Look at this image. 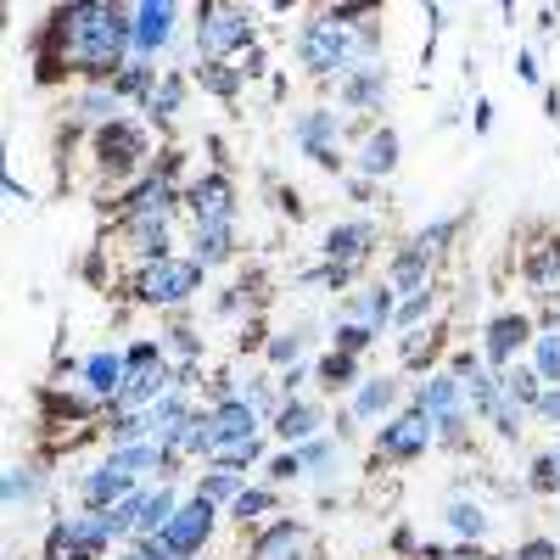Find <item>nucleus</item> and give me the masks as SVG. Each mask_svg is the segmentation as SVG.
<instances>
[{"mask_svg":"<svg viewBox=\"0 0 560 560\" xmlns=\"http://www.w3.org/2000/svg\"><path fill=\"white\" fill-rule=\"evenodd\" d=\"M336 342H342V353H353V348H364V342H370V331H364V325H342V331H336Z\"/></svg>","mask_w":560,"mask_h":560,"instance_id":"nucleus-38","label":"nucleus"},{"mask_svg":"<svg viewBox=\"0 0 560 560\" xmlns=\"http://www.w3.org/2000/svg\"><path fill=\"white\" fill-rule=\"evenodd\" d=\"M538 370H544L549 381H560V336H544V342H538Z\"/></svg>","mask_w":560,"mask_h":560,"instance_id":"nucleus-30","label":"nucleus"},{"mask_svg":"<svg viewBox=\"0 0 560 560\" xmlns=\"http://www.w3.org/2000/svg\"><path fill=\"white\" fill-rule=\"evenodd\" d=\"M208 527H213V499H202V493H196V504H185L180 516L163 527V538L180 549V555H191V549L208 538Z\"/></svg>","mask_w":560,"mask_h":560,"instance_id":"nucleus-7","label":"nucleus"},{"mask_svg":"<svg viewBox=\"0 0 560 560\" xmlns=\"http://www.w3.org/2000/svg\"><path fill=\"white\" fill-rule=\"evenodd\" d=\"M297 348H303V342H297V336H292V342H275V348H269V353H275V359L286 364V359H297Z\"/></svg>","mask_w":560,"mask_h":560,"instance_id":"nucleus-42","label":"nucleus"},{"mask_svg":"<svg viewBox=\"0 0 560 560\" xmlns=\"http://www.w3.org/2000/svg\"><path fill=\"white\" fill-rule=\"evenodd\" d=\"M152 460H157L152 448H124V454H112V471H124V476H135V471H140V465H152Z\"/></svg>","mask_w":560,"mask_h":560,"instance_id":"nucleus-31","label":"nucleus"},{"mask_svg":"<svg viewBox=\"0 0 560 560\" xmlns=\"http://www.w3.org/2000/svg\"><path fill=\"white\" fill-rule=\"evenodd\" d=\"M168 23H174V6L168 0H157V6H140V23H135V40L152 51V45L168 40Z\"/></svg>","mask_w":560,"mask_h":560,"instance_id":"nucleus-14","label":"nucleus"},{"mask_svg":"<svg viewBox=\"0 0 560 560\" xmlns=\"http://www.w3.org/2000/svg\"><path fill=\"white\" fill-rule=\"evenodd\" d=\"M521 342H527V320L504 314V320H493V331H488V359H510Z\"/></svg>","mask_w":560,"mask_h":560,"instance_id":"nucleus-15","label":"nucleus"},{"mask_svg":"<svg viewBox=\"0 0 560 560\" xmlns=\"http://www.w3.org/2000/svg\"><path fill=\"white\" fill-rule=\"evenodd\" d=\"M191 208H196V224H230V185L202 180L191 191Z\"/></svg>","mask_w":560,"mask_h":560,"instance_id":"nucleus-12","label":"nucleus"},{"mask_svg":"<svg viewBox=\"0 0 560 560\" xmlns=\"http://www.w3.org/2000/svg\"><path fill=\"white\" fill-rule=\"evenodd\" d=\"M224 493H236V476H230V471L208 476V488H202V499H224Z\"/></svg>","mask_w":560,"mask_h":560,"instance_id":"nucleus-39","label":"nucleus"},{"mask_svg":"<svg viewBox=\"0 0 560 560\" xmlns=\"http://www.w3.org/2000/svg\"><path fill=\"white\" fill-rule=\"evenodd\" d=\"M314 426H320V415H314L308 404H286V409H280V426H275V432L280 437H308Z\"/></svg>","mask_w":560,"mask_h":560,"instance_id":"nucleus-22","label":"nucleus"},{"mask_svg":"<svg viewBox=\"0 0 560 560\" xmlns=\"http://www.w3.org/2000/svg\"><path fill=\"white\" fill-rule=\"evenodd\" d=\"M297 51H303V68L331 73V68H342V56H348V34H342L336 17H325V23H308V34H303Z\"/></svg>","mask_w":560,"mask_h":560,"instance_id":"nucleus-4","label":"nucleus"},{"mask_svg":"<svg viewBox=\"0 0 560 560\" xmlns=\"http://www.w3.org/2000/svg\"><path fill=\"white\" fill-rule=\"evenodd\" d=\"M331 258H342V264H353V258H364V252L376 247V224H342V230H331Z\"/></svg>","mask_w":560,"mask_h":560,"instance_id":"nucleus-13","label":"nucleus"},{"mask_svg":"<svg viewBox=\"0 0 560 560\" xmlns=\"http://www.w3.org/2000/svg\"><path fill=\"white\" fill-rule=\"evenodd\" d=\"M381 90H387V73H381V68H364V73H353V79H348V101H353V107L376 101Z\"/></svg>","mask_w":560,"mask_h":560,"instance_id":"nucleus-23","label":"nucleus"},{"mask_svg":"<svg viewBox=\"0 0 560 560\" xmlns=\"http://www.w3.org/2000/svg\"><path fill=\"white\" fill-rule=\"evenodd\" d=\"M297 140H303L320 163H336V112H308L303 124H297Z\"/></svg>","mask_w":560,"mask_h":560,"instance_id":"nucleus-10","label":"nucleus"},{"mask_svg":"<svg viewBox=\"0 0 560 560\" xmlns=\"http://www.w3.org/2000/svg\"><path fill=\"white\" fill-rule=\"evenodd\" d=\"M196 286H202V264H174V258H163L152 275L140 280V297H146V303H180Z\"/></svg>","mask_w":560,"mask_h":560,"instance_id":"nucleus-3","label":"nucleus"},{"mask_svg":"<svg viewBox=\"0 0 560 560\" xmlns=\"http://www.w3.org/2000/svg\"><path fill=\"white\" fill-rule=\"evenodd\" d=\"M448 521H454V532H482V510H476V504H454V510H448Z\"/></svg>","mask_w":560,"mask_h":560,"instance_id":"nucleus-32","label":"nucleus"},{"mask_svg":"<svg viewBox=\"0 0 560 560\" xmlns=\"http://www.w3.org/2000/svg\"><path fill=\"white\" fill-rule=\"evenodd\" d=\"M348 376H353V359H348V353H331V359L320 364V381H325V387H342Z\"/></svg>","mask_w":560,"mask_h":560,"instance_id":"nucleus-29","label":"nucleus"},{"mask_svg":"<svg viewBox=\"0 0 560 560\" xmlns=\"http://www.w3.org/2000/svg\"><path fill=\"white\" fill-rule=\"evenodd\" d=\"M168 521H174V493L168 488H157L152 499H140V521H135L140 532H157V527H168Z\"/></svg>","mask_w":560,"mask_h":560,"instance_id":"nucleus-19","label":"nucleus"},{"mask_svg":"<svg viewBox=\"0 0 560 560\" xmlns=\"http://www.w3.org/2000/svg\"><path fill=\"white\" fill-rule=\"evenodd\" d=\"M23 493H34V476L12 471V476H6V499H23Z\"/></svg>","mask_w":560,"mask_h":560,"instance_id":"nucleus-40","label":"nucleus"},{"mask_svg":"<svg viewBox=\"0 0 560 560\" xmlns=\"http://www.w3.org/2000/svg\"><path fill=\"white\" fill-rule=\"evenodd\" d=\"M202 84H208V90H219V96H230V90H236V73H219V68H202Z\"/></svg>","mask_w":560,"mask_h":560,"instance_id":"nucleus-37","label":"nucleus"},{"mask_svg":"<svg viewBox=\"0 0 560 560\" xmlns=\"http://www.w3.org/2000/svg\"><path fill=\"white\" fill-rule=\"evenodd\" d=\"M560 269V247H544L538 258H532V280H549Z\"/></svg>","mask_w":560,"mask_h":560,"instance_id":"nucleus-35","label":"nucleus"},{"mask_svg":"<svg viewBox=\"0 0 560 560\" xmlns=\"http://www.w3.org/2000/svg\"><path fill=\"white\" fill-rule=\"evenodd\" d=\"M516 560H555V544H527Z\"/></svg>","mask_w":560,"mask_h":560,"instance_id":"nucleus-41","label":"nucleus"},{"mask_svg":"<svg viewBox=\"0 0 560 560\" xmlns=\"http://www.w3.org/2000/svg\"><path fill=\"white\" fill-rule=\"evenodd\" d=\"M247 12H236V6H208L202 12V23H196V45H202V56H224L236 51V45H247Z\"/></svg>","mask_w":560,"mask_h":560,"instance_id":"nucleus-2","label":"nucleus"},{"mask_svg":"<svg viewBox=\"0 0 560 560\" xmlns=\"http://www.w3.org/2000/svg\"><path fill=\"white\" fill-rule=\"evenodd\" d=\"M219 460L224 465H247V460H258V443H224Z\"/></svg>","mask_w":560,"mask_h":560,"instance_id":"nucleus-34","label":"nucleus"},{"mask_svg":"<svg viewBox=\"0 0 560 560\" xmlns=\"http://www.w3.org/2000/svg\"><path fill=\"white\" fill-rule=\"evenodd\" d=\"M353 314H359V325L370 331V325H381L392 314V297L387 292H370V297H359V303H353Z\"/></svg>","mask_w":560,"mask_h":560,"instance_id":"nucleus-26","label":"nucleus"},{"mask_svg":"<svg viewBox=\"0 0 560 560\" xmlns=\"http://www.w3.org/2000/svg\"><path fill=\"white\" fill-rule=\"evenodd\" d=\"M174 107H180V79H163V90H152V112H163V118H168Z\"/></svg>","mask_w":560,"mask_h":560,"instance_id":"nucleus-33","label":"nucleus"},{"mask_svg":"<svg viewBox=\"0 0 560 560\" xmlns=\"http://www.w3.org/2000/svg\"><path fill=\"white\" fill-rule=\"evenodd\" d=\"M420 415L432 420V426H443L448 437L460 432V376L426 381V392H420Z\"/></svg>","mask_w":560,"mask_h":560,"instance_id":"nucleus-6","label":"nucleus"},{"mask_svg":"<svg viewBox=\"0 0 560 560\" xmlns=\"http://www.w3.org/2000/svg\"><path fill=\"white\" fill-rule=\"evenodd\" d=\"M269 493H236V516H258V510H269Z\"/></svg>","mask_w":560,"mask_h":560,"instance_id":"nucleus-36","label":"nucleus"},{"mask_svg":"<svg viewBox=\"0 0 560 560\" xmlns=\"http://www.w3.org/2000/svg\"><path fill=\"white\" fill-rule=\"evenodd\" d=\"M230 252V224H196V264H219Z\"/></svg>","mask_w":560,"mask_h":560,"instance_id":"nucleus-17","label":"nucleus"},{"mask_svg":"<svg viewBox=\"0 0 560 560\" xmlns=\"http://www.w3.org/2000/svg\"><path fill=\"white\" fill-rule=\"evenodd\" d=\"M387 404H392V381H370V387L353 398V409H359V415H376V409H387Z\"/></svg>","mask_w":560,"mask_h":560,"instance_id":"nucleus-27","label":"nucleus"},{"mask_svg":"<svg viewBox=\"0 0 560 560\" xmlns=\"http://www.w3.org/2000/svg\"><path fill=\"white\" fill-rule=\"evenodd\" d=\"M432 443V420L426 415H404V420H392V426H381V454H420V448Z\"/></svg>","mask_w":560,"mask_h":560,"instance_id":"nucleus-8","label":"nucleus"},{"mask_svg":"<svg viewBox=\"0 0 560 560\" xmlns=\"http://www.w3.org/2000/svg\"><path fill=\"white\" fill-rule=\"evenodd\" d=\"M129 560H152V555H129Z\"/></svg>","mask_w":560,"mask_h":560,"instance_id":"nucleus-44","label":"nucleus"},{"mask_svg":"<svg viewBox=\"0 0 560 560\" xmlns=\"http://www.w3.org/2000/svg\"><path fill=\"white\" fill-rule=\"evenodd\" d=\"M297 549H303V532H297V527H275L264 544H258V560H292Z\"/></svg>","mask_w":560,"mask_h":560,"instance_id":"nucleus-20","label":"nucleus"},{"mask_svg":"<svg viewBox=\"0 0 560 560\" xmlns=\"http://www.w3.org/2000/svg\"><path fill=\"white\" fill-rule=\"evenodd\" d=\"M163 381H168V370H163V359H157V348H152V342H140V348L129 353L124 404H146V398H157V392H163Z\"/></svg>","mask_w":560,"mask_h":560,"instance_id":"nucleus-5","label":"nucleus"},{"mask_svg":"<svg viewBox=\"0 0 560 560\" xmlns=\"http://www.w3.org/2000/svg\"><path fill=\"white\" fill-rule=\"evenodd\" d=\"M140 152H146V140H140V129H129V124H112L107 135H101V163L107 168H129Z\"/></svg>","mask_w":560,"mask_h":560,"instance_id":"nucleus-11","label":"nucleus"},{"mask_svg":"<svg viewBox=\"0 0 560 560\" xmlns=\"http://www.w3.org/2000/svg\"><path fill=\"white\" fill-rule=\"evenodd\" d=\"M538 409H544L549 420H560V392H544V398H538Z\"/></svg>","mask_w":560,"mask_h":560,"instance_id":"nucleus-43","label":"nucleus"},{"mask_svg":"<svg viewBox=\"0 0 560 560\" xmlns=\"http://www.w3.org/2000/svg\"><path fill=\"white\" fill-rule=\"evenodd\" d=\"M420 269H426V258H420V252L409 247L404 258H398V269H392V286H415V280H420Z\"/></svg>","mask_w":560,"mask_h":560,"instance_id":"nucleus-28","label":"nucleus"},{"mask_svg":"<svg viewBox=\"0 0 560 560\" xmlns=\"http://www.w3.org/2000/svg\"><path fill=\"white\" fill-rule=\"evenodd\" d=\"M62 28H68L73 51H79V62H84L90 73L118 68L124 40H129L124 12H112V6H79V12H62Z\"/></svg>","mask_w":560,"mask_h":560,"instance_id":"nucleus-1","label":"nucleus"},{"mask_svg":"<svg viewBox=\"0 0 560 560\" xmlns=\"http://www.w3.org/2000/svg\"><path fill=\"white\" fill-rule=\"evenodd\" d=\"M208 432H213V454L224 443H252V404H219L208 415Z\"/></svg>","mask_w":560,"mask_h":560,"instance_id":"nucleus-9","label":"nucleus"},{"mask_svg":"<svg viewBox=\"0 0 560 560\" xmlns=\"http://www.w3.org/2000/svg\"><path fill=\"white\" fill-rule=\"evenodd\" d=\"M163 219H140L135 224V252L140 258H157V264H163Z\"/></svg>","mask_w":560,"mask_h":560,"instance_id":"nucleus-25","label":"nucleus"},{"mask_svg":"<svg viewBox=\"0 0 560 560\" xmlns=\"http://www.w3.org/2000/svg\"><path fill=\"white\" fill-rule=\"evenodd\" d=\"M84 376L96 392H124V359L118 353H96V359L84 364Z\"/></svg>","mask_w":560,"mask_h":560,"instance_id":"nucleus-16","label":"nucleus"},{"mask_svg":"<svg viewBox=\"0 0 560 560\" xmlns=\"http://www.w3.org/2000/svg\"><path fill=\"white\" fill-rule=\"evenodd\" d=\"M392 163H398V135L381 129V135H370V146H364V174H387Z\"/></svg>","mask_w":560,"mask_h":560,"instance_id":"nucleus-18","label":"nucleus"},{"mask_svg":"<svg viewBox=\"0 0 560 560\" xmlns=\"http://www.w3.org/2000/svg\"><path fill=\"white\" fill-rule=\"evenodd\" d=\"M129 208H135L140 219H163V208H168V185H163V180L140 185V191H135V202H129Z\"/></svg>","mask_w":560,"mask_h":560,"instance_id":"nucleus-24","label":"nucleus"},{"mask_svg":"<svg viewBox=\"0 0 560 560\" xmlns=\"http://www.w3.org/2000/svg\"><path fill=\"white\" fill-rule=\"evenodd\" d=\"M124 488H129V476H124V471H112V465H107V471H96L90 482H84V499H90V504H107V499H118Z\"/></svg>","mask_w":560,"mask_h":560,"instance_id":"nucleus-21","label":"nucleus"}]
</instances>
